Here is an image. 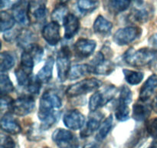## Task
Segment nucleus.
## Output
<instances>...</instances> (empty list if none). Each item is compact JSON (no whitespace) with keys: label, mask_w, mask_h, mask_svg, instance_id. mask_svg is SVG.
<instances>
[{"label":"nucleus","mask_w":157,"mask_h":148,"mask_svg":"<svg viewBox=\"0 0 157 148\" xmlns=\"http://www.w3.org/2000/svg\"><path fill=\"white\" fill-rule=\"evenodd\" d=\"M61 106L62 101L55 91L50 89L43 93L40 99L38 113L41 121V129L46 130L56 123L58 117L55 109H59Z\"/></svg>","instance_id":"nucleus-1"},{"label":"nucleus","mask_w":157,"mask_h":148,"mask_svg":"<svg viewBox=\"0 0 157 148\" xmlns=\"http://www.w3.org/2000/svg\"><path fill=\"white\" fill-rule=\"evenodd\" d=\"M157 57L156 51L152 49L143 48L138 50L130 49L124 53V60L126 63L134 67H144L155 61Z\"/></svg>","instance_id":"nucleus-2"},{"label":"nucleus","mask_w":157,"mask_h":148,"mask_svg":"<svg viewBox=\"0 0 157 148\" xmlns=\"http://www.w3.org/2000/svg\"><path fill=\"white\" fill-rule=\"evenodd\" d=\"M101 85V82L94 78L81 80L69 86L66 91V95L68 97H79L96 90Z\"/></svg>","instance_id":"nucleus-3"},{"label":"nucleus","mask_w":157,"mask_h":148,"mask_svg":"<svg viewBox=\"0 0 157 148\" xmlns=\"http://www.w3.org/2000/svg\"><path fill=\"white\" fill-rule=\"evenodd\" d=\"M116 92L117 89L114 86H109L102 92H95L89 100L90 110L94 112L105 106L115 97Z\"/></svg>","instance_id":"nucleus-4"},{"label":"nucleus","mask_w":157,"mask_h":148,"mask_svg":"<svg viewBox=\"0 0 157 148\" xmlns=\"http://www.w3.org/2000/svg\"><path fill=\"white\" fill-rule=\"evenodd\" d=\"M71 52L68 47L63 46L57 56L56 65L58 76L61 82H64L68 79L71 70Z\"/></svg>","instance_id":"nucleus-5"},{"label":"nucleus","mask_w":157,"mask_h":148,"mask_svg":"<svg viewBox=\"0 0 157 148\" xmlns=\"http://www.w3.org/2000/svg\"><path fill=\"white\" fill-rule=\"evenodd\" d=\"M52 140L59 148H79L77 137L67 130L57 129L52 134Z\"/></svg>","instance_id":"nucleus-6"},{"label":"nucleus","mask_w":157,"mask_h":148,"mask_svg":"<svg viewBox=\"0 0 157 148\" xmlns=\"http://www.w3.org/2000/svg\"><path fill=\"white\" fill-rule=\"evenodd\" d=\"M141 34L142 29L138 26H128L122 28L115 32L113 35V41L120 46H125L139 38Z\"/></svg>","instance_id":"nucleus-7"},{"label":"nucleus","mask_w":157,"mask_h":148,"mask_svg":"<svg viewBox=\"0 0 157 148\" xmlns=\"http://www.w3.org/2000/svg\"><path fill=\"white\" fill-rule=\"evenodd\" d=\"M35 102L31 96H21L14 100L12 112L15 115L23 117L32 112L35 108Z\"/></svg>","instance_id":"nucleus-8"},{"label":"nucleus","mask_w":157,"mask_h":148,"mask_svg":"<svg viewBox=\"0 0 157 148\" xmlns=\"http://www.w3.org/2000/svg\"><path fill=\"white\" fill-rule=\"evenodd\" d=\"M63 121L68 129L78 130L82 128L84 125L85 117L78 109H72L66 113L63 118Z\"/></svg>","instance_id":"nucleus-9"},{"label":"nucleus","mask_w":157,"mask_h":148,"mask_svg":"<svg viewBox=\"0 0 157 148\" xmlns=\"http://www.w3.org/2000/svg\"><path fill=\"white\" fill-rule=\"evenodd\" d=\"M42 36L51 46H55L61 40L60 26L58 23L52 21L45 25L42 29Z\"/></svg>","instance_id":"nucleus-10"},{"label":"nucleus","mask_w":157,"mask_h":148,"mask_svg":"<svg viewBox=\"0 0 157 148\" xmlns=\"http://www.w3.org/2000/svg\"><path fill=\"white\" fill-rule=\"evenodd\" d=\"M104 115L99 111H94L89 115L88 120L87 122L86 126L81 132V137L82 138L88 137L98 129L101 126V123L104 118Z\"/></svg>","instance_id":"nucleus-11"},{"label":"nucleus","mask_w":157,"mask_h":148,"mask_svg":"<svg viewBox=\"0 0 157 148\" xmlns=\"http://www.w3.org/2000/svg\"><path fill=\"white\" fill-rule=\"evenodd\" d=\"M96 42L88 39H80L75 43V51L81 58H86L91 55L96 48Z\"/></svg>","instance_id":"nucleus-12"},{"label":"nucleus","mask_w":157,"mask_h":148,"mask_svg":"<svg viewBox=\"0 0 157 148\" xmlns=\"http://www.w3.org/2000/svg\"><path fill=\"white\" fill-rule=\"evenodd\" d=\"M1 129L10 134H18L21 133V127L18 120L7 113L1 119Z\"/></svg>","instance_id":"nucleus-13"},{"label":"nucleus","mask_w":157,"mask_h":148,"mask_svg":"<svg viewBox=\"0 0 157 148\" xmlns=\"http://www.w3.org/2000/svg\"><path fill=\"white\" fill-rule=\"evenodd\" d=\"M157 88V76L153 74L144 83L140 90V100L146 102L153 96Z\"/></svg>","instance_id":"nucleus-14"},{"label":"nucleus","mask_w":157,"mask_h":148,"mask_svg":"<svg viewBox=\"0 0 157 148\" xmlns=\"http://www.w3.org/2000/svg\"><path fill=\"white\" fill-rule=\"evenodd\" d=\"M64 27V37L70 39L75 35L80 28V22L78 17L73 14H67L63 21Z\"/></svg>","instance_id":"nucleus-15"},{"label":"nucleus","mask_w":157,"mask_h":148,"mask_svg":"<svg viewBox=\"0 0 157 148\" xmlns=\"http://www.w3.org/2000/svg\"><path fill=\"white\" fill-rule=\"evenodd\" d=\"M144 103L145 102L140 100L133 106V117L138 122H143L147 120L153 109V107L150 105L146 104Z\"/></svg>","instance_id":"nucleus-16"},{"label":"nucleus","mask_w":157,"mask_h":148,"mask_svg":"<svg viewBox=\"0 0 157 148\" xmlns=\"http://www.w3.org/2000/svg\"><path fill=\"white\" fill-rule=\"evenodd\" d=\"M29 6L27 5L25 0L22 2L20 5L13 9V17L17 23L22 26H29L30 23V19L29 16Z\"/></svg>","instance_id":"nucleus-17"},{"label":"nucleus","mask_w":157,"mask_h":148,"mask_svg":"<svg viewBox=\"0 0 157 148\" xmlns=\"http://www.w3.org/2000/svg\"><path fill=\"white\" fill-rule=\"evenodd\" d=\"M54 64H55V60L53 57H48L46 60L45 64L38 71L36 76L41 83H46L50 81L52 77Z\"/></svg>","instance_id":"nucleus-18"},{"label":"nucleus","mask_w":157,"mask_h":148,"mask_svg":"<svg viewBox=\"0 0 157 148\" xmlns=\"http://www.w3.org/2000/svg\"><path fill=\"white\" fill-rule=\"evenodd\" d=\"M29 12L37 21L43 20L46 15L45 2L40 0L31 2L29 6Z\"/></svg>","instance_id":"nucleus-19"},{"label":"nucleus","mask_w":157,"mask_h":148,"mask_svg":"<svg viewBox=\"0 0 157 148\" xmlns=\"http://www.w3.org/2000/svg\"><path fill=\"white\" fill-rule=\"evenodd\" d=\"M131 0H105V8L111 13L117 14L128 9Z\"/></svg>","instance_id":"nucleus-20"},{"label":"nucleus","mask_w":157,"mask_h":148,"mask_svg":"<svg viewBox=\"0 0 157 148\" xmlns=\"http://www.w3.org/2000/svg\"><path fill=\"white\" fill-rule=\"evenodd\" d=\"M113 25L112 23L106 19L102 15L97 17L94 23V30L96 33L101 35H107L112 29Z\"/></svg>","instance_id":"nucleus-21"},{"label":"nucleus","mask_w":157,"mask_h":148,"mask_svg":"<svg viewBox=\"0 0 157 148\" xmlns=\"http://www.w3.org/2000/svg\"><path fill=\"white\" fill-rule=\"evenodd\" d=\"M91 73V67L87 64H78L75 65L71 68L69 72L68 79L71 80H78L84 76Z\"/></svg>","instance_id":"nucleus-22"},{"label":"nucleus","mask_w":157,"mask_h":148,"mask_svg":"<svg viewBox=\"0 0 157 148\" xmlns=\"http://www.w3.org/2000/svg\"><path fill=\"white\" fill-rule=\"evenodd\" d=\"M35 35L33 34V32H31L30 30H28V29H22L21 31H20L18 35V45H19V46L23 48H25V49H27L28 48L30 47L31 46H32L35 41Z\"/></svg>","instance_id":"nucleus-23"},{"label":"nucleus","mask_w":157,"mask_h":148,"mask_svg":"<svg viewBox=\"0 0 157 148\" xmlns=\"http://www.w3.org/2000/svg\"><path fill=\"white\" fill-rule=\"evenodd\" d=\"M90 67L91 73H95L97 75H109L114 70L115 65L113 62L105 60L98 66Z\"/></svg>","instance_id":"nucleus-24"},{"label":"nucleus","mask_w":157,"mask_h":148,"mask_svg":"<svg viewBox=\"0 0 157 148\" xmlns=\"http://www.w3.org/2000/svg\"><path fill=\"white\" fill-rule=\"evenodd\" d=\"M34 60L32 54L27 50H25L21 54V64H20V69H22L24 72L31 76L34 67Z\"/></svg>","instance_id":"nucleus-25"},{"label":"nucleus","mask_w":157,"mask_h":148,"mask_svg":"<svg viewBox=\"0 0 157 148\" xmlns=\"http://www.w3.org/2000/svg\"><path fill=\"white\" fill-rule=\"evenodd\" d=\"M112 124H113V117L112 115H110L98 128V132L96 135V140L98 141H102L106 138L111 130Z\"/></svg>","instance_id":"nucleus-26"},{"label":"nucleus","mask_w":157,"mask_h":148,"mask_svg":"<svg viewBox=\"0 0 157 148\" xmlns=\"http://www.w3.org/2000/svg\"><path fill=\"white\" fill-rule=\"evenodd\" d=\"M126 81L130 85H137L141 83L144 79V73L137 71L130 70V69H123Z\"/></svg>","instance_id":"nucleus-27"},{"label":"nucleus","mask_w":157,"mask_h":148,"mask_svg":"<svg viewBox=\"0 0 157 148\" xmlns=\"http://www.w3.org/2000/svg\"><path fill=\"white\" fill-rule=\"evenodd\" d=\"M128 105L129 104H127L124 102L118 100L117 105L115 109V116H116L117 120L121 122L128 120L129 115H130V108Z\"/></svg>","instance_id":"nucleus-28"},{"label":"nucleus","mask_w":157,"mask_h":148,"mask_svg":"<svg viewBox=\"0 0 157 148\" xmlns=\"http://www.w3.org/2000/svg\"><path fill=\"white\" fill-rule=\"evenodd\" d=\"M15 65V59L8 52H2L0 55V69L1 72L12 69Z\"/></svg>","instance_id":"nucleus-29"},{"label":"nucleus","mask_w":157,"mask_h":148,"mask_svg":"<svg viewBox=\"0 0 157 148\" xmlns=\"http://www.w3.org/2000/svg\"><path fill=\"white\" fill-rule=\"evenodd\" d=\"M0 89L1 96L7 95L14 90V86L9 76L4 72H1L0 76Z\"/></svg>","instance_id":"nucleus-30"},{"label":"nucleus","mask_w":157,"mask_h":148,"mask_svg":"<svg viewBox=\"0 0 157 148\" xmlns=\"http://www.w3.org/2000/svg\"><path fill=\"white\" fill-rule=\"evenodd\" d=\"M150 13L151 12L147 9H136L133 12H132L130 15V19L133 20L134 22L137 23H145L150 18Z\"/></svg>","instance_id":"nucleus-31"},{"label":"nucleus","mask_w":157,"mask_h":148,"mask_svg":"<svg viewBox=\"0 0 157 148\" xmlns=\"http://www.w3.org/2000/svg\"><path fill=\"white\" fill-rule=\"evenodd\" d=\"M78 6L82 12H91L99 6V0H78Z\"/></svg>","instance_id":"nucleus-32"},{"label":"nucleus","mask_w":157,"mask_h":148,"mask_svg":"<svg viewBox=\"0 0 157 148\" xmlns=\"http://www.w3.org/2000/svg\"><path fill=\"white\" fill-rule=\"evenodd\" d=\"M15 23V20L14 18L13 15L8 12L2 11L1 12V31L2 32H6L9 30L14 26Z\"/></svg>","instance_id":"nucleus-33"},{"label":"nucleus","mask_w":157,"mask_h":148,"mask_svg":"<svg viewBox=\"0 0 157 148\" xmlns=\"http://www.w3.org/2000/svg\"><path fill=\"white\" fill-rule=\"evenodd\" d=\"M67 8L66 7L65 5H62L58 6L57 8H55V10L53 11L52 14V19L55 22H61L64 21V18L67 16Z\"/></svg>","instance_id":"nucleus-34"},{"label":"nucleus","mask_w":157,"mask_h":148,"mask_svg":"<svg viewBox=\"0 0 157 148\" xmlns=\"http://www.w3.org/2000/svg\"><path fill=\"white\" fill-rule=\"evenodd\" d=\"M118 100L122 101L127 104H130L132 101V92L127 86H123L121 87V92Z\"/></svg>","instance_id":"nucleus-35"},{"label":"nucleus","mask_w":157,"mask_h":148,"mask_svg":"<svg viewBox=\"0 0 157 148\" xmlns=\"http://www.w3.org/2000/svg\"><path fill=\"white\" fill-rule=\"evenodd\" d=\"M15 76H16L17 82L20 86H27L30 80V76L26 73L25 72L22 70L21 69L18 68L15 70Z\"/></svg>","instance_id":"nucleus-36"},{"label":"nucleus","mask_w":157,"mask_h":148,"mask_svg":"<svg viewBox=\"0 0 157 148\" xmlns=\"http://www.w3.org/2000/svg\"><path fill=\"white\" fill-rule=\"evenodd\" d=\"M41 83L37 76L31 78L27 85L28 90L32 94H38L41 89Z\"/></svg>","instance_id":"nucleus-37"},{"label":"nucleus","mask_w":157,"mask_h":148,"mask_svg":"<svg viewBox=\"0 0 157 148\" xmlns=\"http://www.w3.org/2000/svg\"><path fill=\"white\" fill-rule=\"evenodd\" d=\"M146 128L149 135L157 140V118H153L147 121Z\"/></svg>","instance_id":"nucleus-38"},{"label":"nucleus","mask_w":157,"mask_h":148,"mask_svg":"<svg viewBox=\"0 0 157 148\" xmlns=\"http://www.w3.org/2000/svg\"><path fill=\"white\" fill-rule=\"evenodd\" d=\"M25 50L29 51L33 56L34 60H37V61H39L42 57L43 54H44V50H43L42 48L36 44H33Z\"/></svg>","instance_id":"nucleus-39"},{"label":"nucleus","mask_w":157,"mask_h":148,"mask_svg":"<svg viewBox=\"0 0 157 148\" xmlns=\"http://www.w3.org/2000/svg\"><path fill=\"white\" fill-rule=\"evenodd\" d=\"M15 143L11 137L2 134L0 137V148H15Z\"/></svg>","instance_id":"nucleus-40"},{"label":"nucleus","mask_w":157,"mask_h":148,"mask_svg":"<svg viewBox=\"0 0 157 148\" xmlns=\"http://www.w3.org/2000/svg\"><path fill=\"white\" fill-rule=\"evenodd\" d=\"M14 100L7 95H3L1 97V110L12 111Z\"/></svg>","instance_id":"nucleus-41"},{"label":"nucleus","mask_w":157,"mask_h":148,"mask_svg":"<svg viewBox=\"0 0 157 148\" xmlns=\"http://www.w3.org/2000/svg\"><path fill=\"white\" fill-rule=\"evenodd\" d=\"M24 0H1V9H14L21 4Z\"/></svg>","instance_id":"nucleus-42"},{"label":"nucleus","mask_w":157,"mask_h":148,"mask_svg":"<svg viewBox=\"0 0 157 148\" xmlns=\"http://www.w3.org/2000/svg\"><path fill=\"white\" fill-rule=\"evenodd\" d=\"M28 136L29 137V140H38L41 138V132H40V130L35 126H34L33 127H32L29 130V133L28 134Z\"/></svg>","instance_id":"nucleus-43"},{"label":"nucleus","mask_w":157,"mask_h":148,"mask_svg":"<svg viewBox=\"0 0 157 148\" xmlns=\"http://www.w3.org/2000/svg\"><path fill=\"white\" fill-rule=\"evenodd\" d=\"M149 44L150 47L153 50H157V32L151 35V37L149 39Z\"/></svg>","instance_id":"nucleus-44"},{"label":"nucleus","mask_w":157,"mask_h":148,"mask_svg":"<svg viewBox=\"0 0 157 148\" xmlns=\"http://www.w3.org/2000/svg\"><path fill=\"white\" fill-rule=\"evenodd\" d=\"M152 107H153V111H154L155 113H157V95L156 96V97H155L154 100H153Z\"/></svg>","instance_id":"nucleus-45"},{"label":"nucleus","mask_w":157,"mask_h":148,"mask_svg":"<svg viewBox=\"0 0 157 148\" xmlns=\"http://www.w3.org/2000/svg\"><path fill=\"white\" fill-rule=\"evenodd\" d=\"M84 148H97V145L95 143H90L85 145L84 146Z\"/></svg>","instance_id":"nucleus-46"},{"label":"nucleus","mask_w":157,"mask_h":148,"mask_svg":"<svg viewBox=\"0 0 157 148\" xmlns=\"http://www.w3.org/2000/svg\"><path fill=\"white\" fill-rule=\"evenodd\" d=\"M148 148H157V140H155L154 141L152 142V143L149 146Z\"/></svg>","instance_id":"nucleus-47"},{"label":"nucleus","mask_w":157,"mask_h":148,"mask_svg":"<svg viewBox=\"0 0 157 148\" xmlns=\"http://www.w3.org/2000/svg\"><path fill=\"white\" fill-rule=\"evenodd\" d=\"M69 1H70V0H59L60 3H61V4H62V5H65L66 3L68 2Z\"/></svg>","instance_id":"nucleus-48"}]
</instances>
